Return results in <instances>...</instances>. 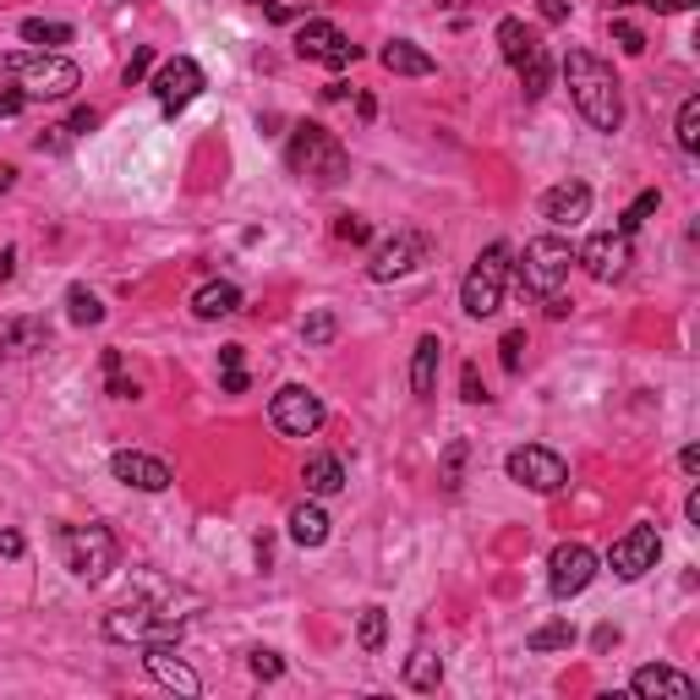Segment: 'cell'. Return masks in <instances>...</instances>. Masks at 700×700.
Returning <instances> with one entry per match:
<instances>
[{"label": "cell", "mask_w": 700, "mask_h": 700, "mask_svg": "<svg viewBox=\"0 0 700 700\" xmlns=\"http://www.w3.org/2000/svg\"><path fill=\"white\" fill-rule=\"evenodd\" d=\"M564 83H569L575 110L596 132H618V121H624V83L613 77L607 61H596L591 50H569L564 56Z\"/></svg>", "instance_id": "6da1fadb"}, {"label": "cell", "mask_w": 700, "mask_h": 700, "mask_svg": "<svg viewBox=\"0 0 700 700\" xmlns=\"http://www.w3.org/2000/svg\"><path fill=\"white\" fill-rule=\"evenodd\" d=\"M285 159H290V170H295L301 181H312V186H339V181L350 176L345 143H339L328 126H317V121H301V126L290 132Z\"/></svg>", "instance_id": "7a4b0ae2"}, {"label": "cell", "mask_w": 700, "mask_h": 700, "mask_svg": "<svg viewBox=\"0 0 700 700\" xmlns=\"http://www.w3.org/2000/svg\"><path fill=\"white\" fill-rule=\"evenodd\" d=\"M0 77H7L28 105H34V99H72L77 83H83V72H77L67 56H56V50H39V56H7V61H0Z\"/></svg>", "instance_id": "3957f363"}, {"label": "cell", "mask_w": 700, "mask_h": 700, "mask_svg": "<svg viewBox=\"0 0 700 700\" xmlns=\"http://www.w3.org/2000/svg\"><path fill=\"white\" fill-rule=\"evenodd\" d=\"M569 263H575V252H569V241L564 236H536V241H526V252H520V290L526 295H553V290H564V279H569Z\"/></svg>", "instance_id": "277c9868"}, {"label": "cell", "mask_w": 700, "mask_h": 700, "mask_svg": "<svg viewBox=\"0 0 700 700\" xmlns=\"http://www.w3.org/2000/svg\"><path fill=\"white\" fill-rule=\"evenodd\" d=\"M509 246L504 241H493L476 263H471V274H466V285H460V306L471 312V317H493L498 306H504V285H509Z\"/></svg>", "instance_id": "5b68a950"}, {"label": "cell", "mask_w": 700, "mask_h": 700, "mask_svg": "<svg viewBox=\"0 0 700 700\" xmlns=\"http://www.w3.org/2000/svg\"><path fill=\"white\" fill-rule=\"evenodd\" d=\"M61 564H67L77 580L99 586V580L116 569V536H110L105 526H61Z\"/></svg>", "instance_id": "8992f818"}, {"label": "cell", "mask_w": 700, "mask_h": 700, "mask_svg": "<svg viewBox=\"0 0 700 700\" xmlns=\"http://www.w3.org/2000/svg\"><path fill=\"white\" fill-rule=\"evenodd\" d=\"M504 471H509V482H520V487H531V493H558V487L569 482L564 455H553V449H542V444H520V449H509Z\"/></svg>", "instance_id": "52a82bcc"}, {"label": "cell", "mask_w": 700, "mask_h": 700, "mask_svg": "<svg viewBox=\"0 0 700 700\" xmlns=\"http://www.w3.org/2000/svg\"><path fill=\"white\" fill-rule=\"evenodd\" d=\"M105 635L110 640H137V645H176L181 640V618L176 613H154V607H116L105 618Z\"/></svg>", "instance_id": "ba28073f"}, {"label": "cell", "mask_w": 700, "mask_h": 700, "mask_svg": "<svg viewBox=\"0 0 700 700\" xmlns=\"http://www.w3.org/2000/svg\"><path fill=\"white\" fill-rule=\"evenodd\" d=\"M268 422L285 433V438H312L323 427V400L301 384H285L274 400H268Z\"/></svg>", "instance_id": "9c48e42d"}, {"label": "cell", "mask_w": 700, "mask_h": 700, "mask_svg": "<svg viewBox=\"0 0 700 700\" xmlns=\"http://www.w3.org/2000/svg\"><path fill=\"white\" fill-rule=\"evenodd\" d=\"M575 263L591 274V279H602V285H613V279H624L629 274V263H635V246H629V230H602V236H591L580 252H575Z\"/></svg>", "instance_id": "30bf717a"}, {"label": "cell", "mask_w": 700, "mask_h": 700, "mask_svg": "<svg viewBox=\"0 0 700 700\" xmlns=\"http://www.w3.org/2000/svg\"><path fill=\"white\" fill-rule=\"evenodd\" d=\"M154 99H159V110L165 116H176V110H186L197 94H203V67L192 61V56H170L159 72H154Z\"/></svg>", "instance_id": "8fae6325"}, {"label": "cell", "mask_w": 700, "mask_h": 700, "mask_svg": "<svg viewBox=\"0 0 700 700\" xmlns=\"http://www.w3.org/2000/svg\"><path fill=\"white\" fill-rule=\"evenodd\" d=\"M591 580H596V553H591L586 542H564V547H553V558H547V586H553V596H558V602L580 596Z\"/></svg>", "instance_id": "7c38bea8"}, {"label": "cell", "mask_w": 700, "mask_h": 700, "mask_svg": "<svg viewBox=\"0 0 700 700\" xmlns=\"http://www.w3.org/2000/svg\"><path fill=\"white\" fill-rule=\"evenodd\" d=\"M656 558H662V536H656V526H629V531L613 542L607 569H613L618 580H640L645 569H656Z\"/></svg>", "instance_id": "4fadbf2b"}, {"label": "cell", "mask_w": 700, "mask_h": 700, "mask_svg": "<svg viewBox=\"0 0 700 700\" xmlns=\"http://www.w3.org/2000/svg\"><path fill=\"white\" fill-rule=\"evenodd\" d=\"M422 263H427V236H417V230H400L395 241H384V246L373 252L367 274H373L378 285H389V279H406V274H417Z\"/></svg>", "instance_id": "5bb4252c"}, {"label": "cell", "mask_w": 700, "mask_h": 700, "mask_svg": "<svg viewBox=\"0 0 700 700\" xmlns=\"http://www.w3.org/2000/svg\"><path fill=\"white\" fill-rule=\"evenodd\" d=\"M295 56H301V61H323V67H350L362 50L350 45L334 23H301V28H295Z\"/></svg>", "instance_id": "9a60e30c"}, {"label": "cell", "mask_w": 700, "mask_h": 700, "mask_svg": "<svg viewBox=\"0 0 700 700\" xmlns=\"http://www.w3.org/2000/svg\"><path fill=\"white\" fill-rule=\"evenodd\" d=\"M110 476H116V482H126V487H137V493H165V487L176 482L165 460L137 455V449H121V455L110 460Z\"/></svg>", "instance_id": "2e32d148"}, {"label": "cell", "mask_w": 700, "mask_h": 700, "mask_svg": "<svg viewBox=\"0 0 700 700\" xmlns=\"http://www.w3.org/2000/svg\"><path fill=\"white\" fill-rule=\"evenodd\" d=\"M629 695H640V700H689V695H695V678H689V673H678V667L645 662V667H635Z\"/></svg>", "instance_id": "e0dca14e"}, {"label": "cell", "mask_w": 700, "mask_h": 700, "mask_svg": "<svg viewBox=\"0 0 700 700\" xmlns=\"http://www.w3.org/2000/svg\"><path fill=\"white\" fill-rule=\"evenodd\" d=\"M143 667H148L165 689H176V695H203V678H197V673L176 656V645H165V640H159V645H143Z\"/></svg>", "instance_id": "ac0fdd59"}, {"label": "cell", "mask_w": 700, "mask_h": 700, "mask_svg": "<svg viewBox=\"0 0 700 700\" xmlns=\"http://www.w3.org/2000/svg\"><path fill=\"white\" fill-rule=\"evenodd\" d=\"M591 214V186L586 181H564L553 192H542V219L547 225H580Z\"/></svg>", "instance_id": "d6986e66"}, {"label": "cell", "mask_w": 700, "mask_h": 700, "mask_svg": "<svg viewBox=\"0 0 700 700\" xmlns=\"http://www.w3.org/2000/svg\"><path fill=\"white\" fill-rule=\"evenodd\" d=\"M438 367H444V339L438 334H422L417 339V357H411V395L417 400H433L438 395Z\"/></svg>", "instance_id": "ffe728a7"}, {"label": "cell", "mask_w": 700, "mask_h": 700, "mask_svg": "<svg viewBox=\"0 0 700 700\" xmlns=\"http://www.w3.org/2000/svg\"><path fill=\"white\" fill-rule=\"evenodd\" d=\"M50 345V328L39 317H7L0 323V357H34Z\"/></svg>", "instance_id": "44dd1931"}, {"label": "cell", "mask_w": 700, "mask_h": 700, "mask_svg": "<svg viewBox=\"0 0 700 700\" xmlns=\"http://www.w3.org/2000/svg\"><path fill=\"white\" fill-rule=\"evenodd\" d=\"M378 61H384L395 77H433V72H438V61H433L427 50H417L411 39H389V45L378 50Z\"/></svg>", "instance_id": "7402d4cb"}, {"label": "cell", "mask_w": 700, "mask_h": 700, "mask_svg": "<svg viewBox=\"0 0 700 700\" xmlns=\"http://www.w3.org/2000/svg\"><path fill=\"white\" fill-rule=\"evenodd\" d=\"M192 312L197 317H230V312H241V290L230 279H208V285H197Z\"/></svg>", "instance_id": "603a6c76"}, {"label": "cell", "mask_w": 700, "mask_h": 700, "mask_svg": "<svg viewBox=\"0 0 700 700\" xmlns=\"http://www.w3.org/2000/svg\"><path fill=\"white\" fill-rule=\"evenodd\" d=\"M301 482H306V493H312V498H334V493L345 487V466H339L334 455H312V460H306V471H301Z\"/></svg>", "instance_id": "cb8c5ba5"}, {"label": "cell", "mask_w": 700, "mask_h": 700, "mask_svg": "<svg viewBox=\"0 0 700 700\" xmlns=\"http://www.w3.org/2000/svg\"><path fill=\"white\" fill-rule=\"evenodd\" d=\"M290 542L295 547H323L328 542V515L317 504H295L290 509Z\"/></svg>", "instance_id": "d4e9b609"}, {"label": "cell", "mask_w": 700, "mask_h": 700, "mask_svg": "<svg viewBox=\"0 0 700 700\" xmlns=\"http://www.w3.org/2000/svg\"><path fill=\"white\" fill-rule=\"evenodd\" d=\"M406 684H411V689H438V684H444V656H438L433 645H417L411 662H406Z\"/></svg>", "instance_id": "484cf974"}, {"label": "cell", "mask_w": 700, "mask_h": 700, "mask_svg": "<svg viewBox=\"0 0 700 700\" xmlns=\"http://www.w3.org/2000/svg\"><path fill=\"white\" fill-rule=\"evenodd\" d=\"M515 72H520L526 99H542V94H547V83H553V61H547V50H542V45H536V50H526V61H520Z\"/></svg>", "instance_id": "4316f807"}, {"label": "cell", "mask_w": 700, "mask_h": 700, "mask_svg": "<svg viewBox=\"0 0 700 700\" xmlns=\"http://www.w3.org/2000/svg\"><path fill=\"white\" fill-rule=\"evenodd\" d=\"M498 50H504V61H509V67H520V61H526V50H536V34H531L520 17H504V23H498Z\"/></svg>", "instance_id": "83f0119b"}, {"label": "cell", "mask_w": 700, "mask_h": 700, "mask_svg": "<svg viewBox=\"0 0 700 700\" xmlns=\"http://www.w3.org/2000/svg\"><path fill=\"white\" fill-rule=\"evenodd\" d=\"M23 39H28V45H39V50H61V45H72V23L28 17V23H23Z\"/></svg>", "instance_id": "f1b7e54d"}, {"label": "cell", "mask_w": 700, "mask_h": 700, "mask_svg": "<svg viewBox=\"0 0 700 700\" xmlns=\"http://www.w3.org/2000/svg\"><path fill=\"white\" fill-rule=\"evenodd\" d=\"M67 317L83 323V328H88V323H105V301H99L88 285H72V290H67Z\"/></svg>", "instance_id": "f546056e"}, {"label": "cell", "mask_w": 700, "mask_h": 700, "mask_svg": "<svg viewBox=\"0 0 700 700\" xmlns=\"http://www.w3.org/2000/svg\"><path fill=\"white\" fill-rule=\"evenodd\" d=\"M673 137H678V148H684V154H700V99H695V94L678 105V126H673Z\"/></svg>", "instance_id": "4dcf8cb0"}, {"label": "cell", "mask_w": 700, "mask_h": 700, "mask_svg": "<svg viewBox=\"0 0 700 700\" xmlns=\"http://www.w3.org/2000/svg\"><path fill=\"white\" fill-rule=\"evenodd\" d=\"M357 640H362V651H384V640H389V613H384V607H362Z\"/></svg>", "instance_id": "1f68e13d"}, {"label": "cell", "mask_w": 700, "mask_h": 700, "mask_svg": "<svg viewBox=\"0 0 700 700\" xmlns=\"http://www.w3.org/2000/svg\"><path fill=\"white\" fill-rule=\"evenodd\" d=\"M526 645H531V651H569V645H575V624H569V618H553V624L531 629Z\"/></svg>", "instance_id": "d6a6232c"}, {"label": "cell", "mask_w": 700, "mask_h": 700, "mask_svg": "<svg viewBox=\"0 0 700 700\" xmlns=\"http://www.w3.org/2000/svg\"><path fill=\"white\" fill-rule=\"evenodd\" d=\"M656 203H662V192H656V186H651V192H640V197H635V203L624 208V219H618V230H640V225H645V219L656 214Z\"/></svg>", "instance_id": "836d02e7"}, {"label": "cell", "mask_w": 700, "mask_h": 700, "mask_svg": "<svg viewBox=\"0 0 700 700\" xmlns=\"http://www.w3.org/2000/svg\"><path fill=\"white\" fill-rule=\"evenodd\" d=\"M334 334H339V323H334V312H328V306H317V312L301 323V339H306V345H328Z\"/></svg>", "instance_id": "e575fe53"}, {"label": "cell", "mask_w": 700, "mask_h": 700, "mask_svg": "<svg viewBox=\"0 0 700 700\" xmlns=\"http://www.w3.org/2000/svg\"><path fill=\"white\" fill-rule=\"evenodd\" d=\"M105 373H110V395L116 400H137V384L121 378V357H116V350H105Z\"/></svg>", "instance_id": "d590c367"}, {"label": "cell", "mask_w": 700, "mask_h": 700, "mask_svg": "<svg viewBox=\"0 0 700 700\" xmlns=\"http://www.w3.org/2000/svg\"><path fill=\"white\" fill-rule=\"evenodd\" d=\"M334 236H339V241H367L373 225H367L362 214H339V219H334Z\"/></svg>", "instance_id": "8d00e7d4"}, {"label": "cell", "mask_w": 700, "mask_h": 700, "mask_svg": "<svg viewBox=\"0 0 700 700\" xmlns=\"http://www.w3.org/2000/svg\"><path fill=\"white\" fill-rule=\"evenodd\" d=\"M613 45H618L624 56H645V34H640L635 23H613Z\"/></svg>", "instance_id": "74e56055"}, {"label": "cell", "mask_w": 700, "mask_h": 700, "mask_svg": "<svg viewBox=\"0 0 700 700\" xmlns=\"http://www.w3.org/2000/svg\"><path fill=\"white\" fill-rule=\"evenodd\" d=\"M498 350H504V373H520V350H526V328H509Z\"/></svg>", "instance_id": "f35d334b"}, {"label": "cell", "mask_w": 700, "mask_h": 700, "mask_svg": "<svg viewBox=\"0 0 700 700\" xmlns=\"http://www.w3.org/2000/svg\"><path fill=\"white\" fill-rule=\"evenodd\" d=\"M252 673L268 684V678H279L285 673V662H279V651H252Z\"/></svg>", "instance_id": "ab89813d"}, {"label": "cell", "mask_w": 700, "mask_h": 700, "mask_svg": "<svg viewBox=\"0 0 700 700\" xmlns=\"http://www.w3.org/2000/svg\"><path fill=\"white\" fill-rule=\"evenodd\" d=\"M460 395H466L471 406H482V400H487V384H482V373H476V367H466V373H460Z\"/></svg>", "instance_id": "60d3db41"}, {"label": "cell", "mask_w": 700, "mask_h": 700, "mask_svg": "<svg viewBox=\"0 0 700 700\" xmlns=\"http://www.w3.org/2000/svg\"><path fill=\"white\" fill-rule=\"evenodd\" d=\"M460 466H466V444H449V455H444V487H460Z\"/></svg>", "instance_id": "b9f144b4"}, {"label": "cell", "mask_w": 700, "mask_h": 700, "mask_svg": "<svg viewBox=\"0 0 700 700\" xmlns=\"http://www.w3.org/2000/svg\"><path fill=\"white\" fill-rule=\"evenodd\" d=\"M148 67H154V50H137V56L126 61V88H132V83H143V77H148Z\"/></svg>", "instance_id": "7bdbcfd3"}, {"label": "cell", "mask_w": 700, "mask_h": 700, "mask_svg": "<svg viewBox=\"0 0 700 700\" xmlns=\"http://www.w3.org/2000/svg\"><path fill=\"white\" fill-rule=\"evenodd\" d=\"M28 110V99L17 94V88H7V94H0V121H12V116H23Z\"/></svg>", "instance_id": "ee69618b"}, {"label": "cell", "mask_w": 700, "mask_h": 700, "mask_svg": "<svg viewBox=\"0 0 700 700\" xmlns=\"http://www.w3.org/2000/svg\"><path fill=\"white\" fill-rule=\"evenodd\" d=\"M94 126H99V110H77V116L67 121V132H72V137H83V132H94Z\"/></svg>", "instance_id": "f6af8a7d"}, {"label": "cell", "mask_w": 700, "mask_h": 700, "mask_svg": "<svg viewBox=\"0 0 700 700\" xmlns=\"http://www.w3.org/2000/svg\"><path fill=\"white\" fill-rule=\"evenodd\" d=\"M542 17L547 23H564L569 17V0H542Z\"/></svg>", "instance_id": "bcb514c9"}, {"label": "cell", "mask_w": 700, "mask_h": 700, "mask_svg": "<svg viewBox=\"0 0 700 700\" xmlns=\"http://www.w3.org/2000/svg\"><path fill=\"white\" fill-rule=\"evenodd\" d=\"M0 553H7V558H23V536H17V531H0Z\"/></svg>", "instance_id": "7dc6e473"}, {"label": "cell", "mask_w": 700, "mask_h": 700, "mask_svg": "<svg viewBox=\"0 0 700 700\" xmlns=\"http://www.w3.org/2000/svg\"><path fill=\"white\" fill-rule=\"evenodd\" d=\"M17 274V246H0V279Z\"/></svg>", "instance_id": "c3c4849f"}, {"label": "cell", "mask_w": 700, "mask_h": 700, "mask_svg": "<svg viewBox=\"0 0 700 700\" xmlns=\"http://www.w3.org/2000/svg\"><path fill=\"white\" fill-rule=\"evenodd\" d=\"M219 367H225V373L241 367V345H225V350H219Z\"/></svg>", "instance_id": "681fc988"}, {"label": "cell", "mask_w": 700, "mask_h": 700, "mask_svg": "<svg viewBox=\"0 0 700 700\" xmlns=\"http://www.w3.org/2000/svg\"><path fill=\"white\" fill-rule=\"evenodd\" d=\"M645 7H651V12H689L695 0H645Z\"/></svg>", "instance_id": "f907efd6"}, {"label": "cell", "mask_w": 700, "mask_h": 700, "mask_svg": "<svg viewBox=\"0 0 700 700\" xmlns=\"http://www.w3.org/2000/svg\"><path fill=\"white\" fill-rule=\"evenodd\" d=\"M225 395H246V373H241V367L225 373Z\"/></svg>", "instance_id": "816d5d0a"}, {"label": "cell", "mask_w": 700, "mask_h": 700, "mask_svg": "<svg viewBox=\"0 0 700 700\" xmlns=\"http://www.w3.org/2000/svg\"><path fill=\"white\" fill-rule=\"evenodd\" d=\"M678 466H684V476H695V471H700V449H695V444H689V449H684V455H678Z\"/></svg>", "instance_id": "f5cc1de1"}, {"label": "cell", "mask_w": 700, "mask_h": 700, "mask_svg": "<svg viewBox=\"0 0 700 700\" xmlns=\"http://www.w3.org/2000/svg\"><path fill=\"white\" fill-rule=\"evenodd\" d=\"M684 515H689V526H700V493H689V498H684Z\"/></svg>", "instance_id": "db71d44e"}, {"label": "cell", "mask_w": 700, "mask_h": 700, "mask_svg": "<svg viewBox=\"0 0 700 700\" xmlns=\"http://www.w3.org/2000/svg\"><path fill=\"white\" fill-rule=\"evenodd\" d=\"M12 181H17V170H12V165H0V192H12Z\"/></svg>", "instance_id": "11a10c76"}]
</instances>
